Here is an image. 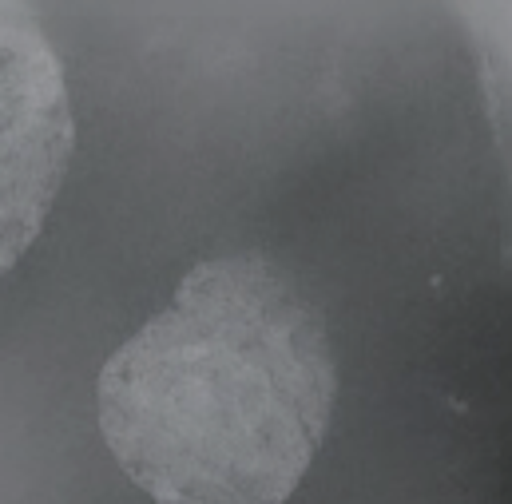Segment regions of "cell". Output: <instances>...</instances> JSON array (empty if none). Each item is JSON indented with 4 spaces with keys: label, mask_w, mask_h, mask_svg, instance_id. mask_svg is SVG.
Segmentation results:
<instances>
[{
    "label": "cell",
    "mask_w": 512,
    "mask_h": 504,
    "mask_svg": "<svg viewBox=\"0 0 512 504\" xmlns=\"http://www.w3.org/2000/svg\"><path fill=\"white\" fill-rule=\"evenodd\" d=\"M338 397L322 310L266 254L191 266L104 362L100 433L155 504H282Z\"/></svg>",
    "instance_id": "obj_1"
},
{
    "label": "cell",
    "mask_w": 512,
    "mask_h": 504,
    "mask_svg": "<svg viewBox=\"0 0 512 504\" xmlns=\"http://www.w3.org/2000/svg\"><path fill=\"white\" fill-rule=\"evenodd\" d=\"M76 120L36 0H0V274L36 243L72 163Z\"/></svg>",
    "instance_id": "obj_2"
},
{
    "label": "cell",
    "mask_w": 512,
    "mask_h": 504,
    "mask_svg": "<svg viewBox=\"0 0 512 504\" xmlns=\"http://www.w3.org/2000/svg\"><path fill=\"white\" fill-rule=\"evenodd\" d=\"M485 80L493 120L512 147V0H449Z\"/></svg>",
    "instance_id": "obj_3"
}]
</instances>
